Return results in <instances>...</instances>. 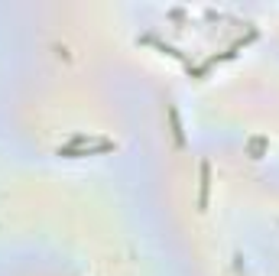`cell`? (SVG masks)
<instances>
[{
    "label": "cell",
    "mask_w": 279,
    "mask_h": 276,
    "mask_svg": "<svg viewBox=\"0 0 279 276\" xmlns=\"http://www.w3.org/2000/svg\"><path fill=\"white\" fill-rule=\"evenodd\" d=\"M198 205H208V166H202V199H198Z\"/></svg>",
    "instance_id": "6da1fadb"
},
{
    "label": "cell",
    "mask_w": 279,
    "mask_h": 276,
    "mask_svg": "<svg viewBox=\"0 0 279 276\" xmlns=\"http://www.w3.org/2000/svg\"><path fill=\"white\" fill-rule=\"evenodd\" d=\"M169 117H172V130H175V140L182 143V127H179V114H175V107H169Z\"/></svg>",
    "instance_id": "7a4b0ae2"
}]
</instances>
